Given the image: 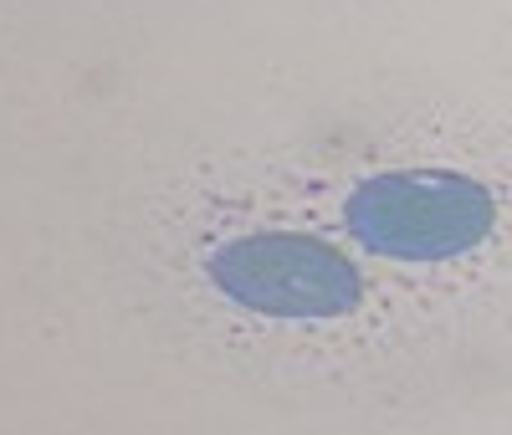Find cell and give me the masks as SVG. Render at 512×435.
<instances>
[{
	"mask_svg": "<svg viewBox=\"0 0 512 435\" xmlns=\"http://www.w3.org/2000/svg\"><path fill=\"white\" fill-rule=\"evenodd\" d=\"M344 221L354 241H364L374 256L395 261H446L492 236L497 205L492 195L451 169H395L364 180Z\"/></svg>",
	"mask_w": 512,
	"mask_h": 435,
	"instance_id": "1",
	"label": "cell"
},
{
	"mask_svg": "<svg viewBox=\"0 0 512 435\" xmlns=\"http://www.w3.org/2000/svg\"><path fill=\"white\" fill-rule=\"evenodd\" d=\"M205 272L231 302L267 318H344L364 297V277L344 251L292 231L236 236L205 261Z\"/></svg>",
	"mask_w": 512,
	"mask_h": 435,
	"instance_id": "2",
	"label": "cell"
}]
</instances>
